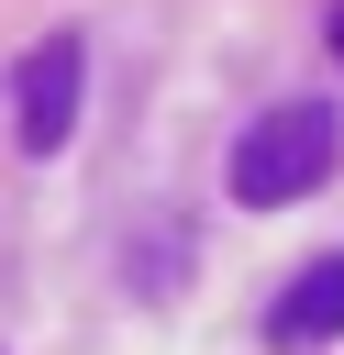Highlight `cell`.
<instances>
[{"label":"cell","mask_w":344,"mask_h":355,"mask_svg":"<svg viewBox=\"0 0 344 355\" xmlns=\"http://www.w3.org/2000/svg\"><path fill=\"white\" fill-rule=\"evenodd\" d=\"M344 333V255H311L277 300H266V344L277 355H311V344H333Z\"/></svg>","instance_id":"cell-3"},{"label":"cell","mask_w":344,"mask_h":355,"mask_svg":"<svg viewBox=\"0 0 344 355\" xmlns=\"http://www.w3.org/2000/svg\"><path fill=\"white\" fill-rule=\"evenodd\" d=\"M333 144H344L333 100H277V111H255L244 144H233V200H244V211H289L300 189H322Z\"/></svg>","instance_id":"cell-1"},{"label":"cell","mask_w":344,"mask_h":355,"mask_svg":"<svg viewBox=\"0 0 344 355\" xmlns=\"http://www.w3.org/2000/svg\"><path fill=\"white\" fill-rule=\"evenodd\" d=\"M322 44H333V55H344V0H333V11H322Z\"/></svg>","instance_id":"cell-4"},{"label":"cell","mask_w":344,"mask_h":355,"mask_svg":"<svg viewBox=\"0 0 344 355\" xmlns=\"http://www.w3.org/2000/svg\"><path fill=\"white\" fill-rule=\"evenodd\" d=\"M78 78H89V44L78 33H44L11 67V133H22V155H55L78 133Z\"/></svg>","instance_id":"cell-2"}]
</instances>
